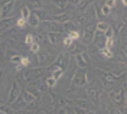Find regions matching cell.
Returning a JSON list of instances; mask_svg holds the SVG:
<instances>
[{"label": "cell", "instance_id": "cell-3", "mask_svg": "<svg viewBox=\"0 0 127 114\" xmlns=\"http://www.w3.org/2000/svg\"><path fill=\"white\" fill-rule=\"evenodd\" d=\"M46 72V68L45 66H36V68H31V69H25L22 71V78L25 82L29 81H35V80H40Z\"/></svg>", "mask_w": 127, "mask_h": 114}, {"label": "cell", "instance_id": "cell-44", "mask_svg": "<svg viewBox=\"0 0 127 114\" xmlns=\"http://www.w3.org/2000/svg\"><path fill=\"white\" fill-rule=\"evenodd\" d=\"M82 1H84V0H69V3H72V4H74V6H77V7H78Z\"/></svg>", "mask_w": 127, "mask_h": 114}, {"label": "cell", "instance_id": "cell-16", "mask_svg": "<svg viewBox=\"0 0 127 114\" xmlns=\"http://www.w3.org/2000/svg\"><path fill=\"white\" fill-rule=\"evenodd\" d=\"M25 90L29 91L32 95H33V98H38V100H40V97H42V92L39 91V88H38L35 84H32V81L26 82V87H25Z\"/></svg>", "mask_w": 127, "mask_h": 114}, {"label": "cell", "instance_id": "cell-10", "mask_svg": "<svg viewBox=\"0 0 127 114\" xmlns=\"http://www.w3.org/2000/svg\"><path fill=\"white\" fill-rule=\"evenodd\" d=\"M19 94H20V85H19V82L16 81V80H13V82H12V88H10V91H9V97H7L9 104H12L16 98H17Z\"/></svg>", "mask_w": 127, "mask_h": 114}, {"label": "cell", "instance_id": "cell-49", "mask_svg": "<svg viewBox=\"0 0 127 114\" xmlns=\"http://www.w3.org/2000/svg\"><path fill=\"white\" fill-rule=\"evenodd\" d=\"M0 103H1V101H0Z\"/></svg>", "mask_w": 127, "mask_h": 114}, {"label": "cell", "instance_id": "cell-45", "mask_svg": "<svg viewBox=\"0 0 127 114\" xmlns=\"http://www.w3.org/2000/svg\"><path fill=\"white\" fill-rule=\"evenodd\" d=\"M9 1H16V0H0V6H3L4 3H9Z\"/></svg>", "mask_w": 127, "mask_h": 114}, {"label": "cell", "instance_id": "cell-1", "mask_svg": "<svg viewBox=\"0 0 127 114\" xmlns=\"http://www.w3.org/2000/svg\"><path fill=\"white\" fill-rule=\"evenodd\" d=\"M87 84H88V71L85 69V68L78 66V68H77V71H75L74 75H72L71 87H69V90H68V94L72 92V91H75V90H78V88L85 87Z\"/></svg>", "mask_w": 127, "mask_h": 114}, {"label": "cell", "instance_id": "cell-46", "mask_svg": "<svg viewBox=\"0 0 127 114\" xmlns=\"http://www.w3.org/2000/svg\"><path fill=\"white\" fill-rule=\"evenodd\" d=\"M121 3H123V6H127V0H121Z\"/></svg>", "mask_w": 127, "mask_h": 114}, {"label": "cell", "instance_id": "cell-40", "mask_svg": "<svg viewBox=\"0 0 127 114\" xmlns=\"http://www.w3.org/2000/svg\"><path fill=\"white\" fill-rule=\"evenodd\" d=\"M20 65L23 66V68H28V66H31L32 65V62H31V58H28V57H22V61H20Z\"/></svg>", "mask_w": 127, "mask_h": 114}, {"label": "cell", "instance_id": "cell-11", "mask_svg": "<svg viewBox=\"0 0 127 114\" xmlns=\"http://www.w3.org/2000/svg\"><path fill=\"white\" fill-rule=\"evenodd\" d=\"M15 3L16 1H9V3H4L3 6H0V19H3V17H10L13 9H15Z\"/></svg>", "mask_w": 127, "mask_h": 114}, {"label": "cell", "instance_id": "cell-48", "mask_svg": "<svg viewBox=\"0 0 127 114\" xmlns=\"http://www.w3.org/2000/svg\"><path fill=\"white\" fill-rule=\"evenodd\" d=\"M0 41H1V33H0Z\"/></svg>", "mask_w": 127, "mask_h": 114}, {"label": "cell", "instance_id": "cell-6", "mask_svg": "<svg viewBox=\"0 0 127 114\" xmlns=\"http://www.w3.org/2000/svg\"><path fill=\"white\" fill-rule=\"evenodd\" d=\"M94 30H95V25L94 23H87V26L82 29V33H81V42L85 43V45H90L91 41H93V36H94Z\"/></svg>", "mask_w": 127, "mask_h": 114}, {"label": "cell", "instance_id": "cell-17", "mask_svg": "<svg viewBox=\"0 0 127 114\" xmlns=\"http://www.w3.org/2000/svg\"><path fill=\"white\" fill-rule=\"evenodd\" d=\"M26 25H29L31 28H33V29H36V28L40 25V19L38 17V15H36L35 12H32L31 15H29V17L26 19Z\"/></svg>", "mask_w": 127, "mask_h": 114}, {"label": "cell", "instance_id": "cell-5", "mask_svg": "<svg viewBox=\"0 0 127 114\" xmlns=\"http://www.w3.org/2000/svg\"><path fill=\"white\" fill-rule=\"evenodd\" d=\"M85 94H87L88 101L94 107H98L101 104V94H100V91L97 90L95 87H88L87 91H85Z\"/></svg>", "mask_w": 127, "mask_h": 114}, {"label": "cell", "instance_id": "cell-8", "mask_svg": "<svg viewBox=\"0 0 127 114\" xmlns=\"http://www.w3.org/2000/svg\"><path fill=\"white\" fill-rule=\"evenodd\" d=\"M85 51H87V45H85V43L78 42V41H74L71 46L66 48V54H69V55H75V54L85 52Z\"/></svg>", "mask_w": 127, "mask_h": 114}, {"label": "cell", "instance_id": "cell-42", "mask_svg": "<svg viewBox=\"0 0 127 114\" xmlns=\"http://www.w3.org/2000/svg\"><path fill=\"white\" fill-rule=\"evenodd\" d=\"M72 42H74V39H72L71 36H68V35H66V36L64 38V46H65V48L71 46V45H72Z\"/></svg>", "mask_w": 127, "mask_h": 114}, {"label": "cell", "instance_id": "cell-15", "mask_svg": "<svg viewBox=\"0 0 127 114\" xmlns=\"http://www.w3.org/2000/svg\"><path fill=\"white\" fill-rule=\"evenodd\" d=\"M15 19L13 16L12 17H3V19H0V33L1 32H6L9 29H12V26L15 25Z\"/></svg>", "mask_w": 127, "mask_h": 114}, {"label": "cell", "instance_id": "cell-34", "mask_svg": "<svg viewBox=\"0 0 127 114\" xmlns=\"http://www.w3.org/2000/svg\"><path fill=\"white\" fill-rule=\"evenodd\" d=\"M20 13H22L20 16H23L25 19H28V17H29V15L32 13V10H31L29 7H28L26 4H23V6H22V9H20Z\"/></svg>", "mask_w": 127, "mask_h": 114}, {"label": "cell", "instance_id": "cell-4", "mask_svg": "<svg viewBox=\"0 0 127 114\" xmlns=\"http://www.w3.org/2000/svg\"><path fill=\"white\" fill-rule=\"evenodd\" d=\"M68 62H69V55H68L66 52L59 54L58 57H55L54 62H52L49 66H46V71L49 72V71H52L54 68H62V69H65V68L68 66Z\"/></svg>", "mask_w": 127, "mask_h": 114}, {"label": "cell", "instance_id": "cell-21", "mask_svg": "<svg viewBox=\"0 0 127 114\" xmlns=\"http://www.w3.org/2000/svg\"><path fill=\"white\" fill-rule=\"evenodd\" d=\"M26 6L31 9V10H36V9H42V3L40 0H25Z\"/></svg>", "mask_w": 127, "mask_h": 114}, {"label": "cell", "instance_id": "cell-23", "mask_svg": "<svg viewBox=\"0 0 127 114\" xmlns=\"http://www.w3.org/2000/svg\"><path fill=\"white\" fill-rule=\"evenodd\" d=\"M62 29L65 33H68V32H71V30H74V29H77V25L74 23V22H71V19H69V20H66V22L62 23Z\"/></svg>", "mask_w": 127, "mask_h": 114}, {"label": "cell", "instance_id": "cell-20", "mask_svg": "<svg viewBox=\"0 0 127 114\" xmlns=\"http://www.w3.org/2000/svg\"><path fill=\"white\" fill-rule=\"evenodd\" d=\"M100 71H101V69H100ZM100 74H101V80H104V81L110 82V84H116V82H117V78H116L110 71H108V72H103V71H101Z\"/></svg>", "mask_w": 127, "mask_h": 114}, {"label": "cell", "instance_id": "cell-9", "mask_svg": "<svg viewBox=\"0 0 127 114\" xmlns=\"http://www.w3.org/2000/svg\"><path fill=\"white\" fill-rule=\"evenodd\" d=\"M45 26H46V30H48V32H58V33H64L62 23L56 22V20H54V19L45 20Z\"/></svg>", "mask_w": 127, "mask_h": 114}, {"label": "cell", "instance_id": "cell-28", "mask_svg": "<svg viewBox=\"0 0 127 114\" xmlns=\"http://www.w3.org/2000/svg\"><path fill=\"white\" fill-rule=\"evenodd\" d=\"M10 113H15L12 106H7V104H3L0 103V114H10Z\"/></svg>", "mask_w": 127, "mask_h": 114}, {"label": "cell", "instance_id": "cell-41", "mask_svg": "<svg viewBox=\"0 0 127 114\" xmlns=\"http://www.w3.org/2000/svg\"><path fill=\"white\" fill-rule=\"evenodd\" d=\"M111 10H113V9L108 7L107 4H104V3H103V6H101V13H103L104 16H108V15L111 13Z\"/></svg>", "mask_w": 127, "mask_h": 114}, {"label": "cell", "instance_id": "cell-13", "mask_svg": "<svg viewBox=\"0 0 127 114\" xmlns=\"http://www.w3.org/2000/svg\"><path fill=\"white\" fill-rule=\"evenodd\" d=\"M93 17H95L94 15H90V13H87V12H82L81 15H78V16L75 17V22H74V23L77 25V26H85Z\"/></svg>", "mask_w": 127, "mask_h": 114}, {"label": "cell", "instance_id": "cell-31", "mask_svg": "<svg viewBox=\"0 0 127 114\" xmlns=\"http://www.w3.org/2000/svg\"><path fill=\"white\" fill-rule=\"evenodd\" d=\"M35 41H36V39H35V35H33V33H28V35L25 36L23 43L26 45V46H29V45H31V43H33Z\"/></svg>", "mask_w": 127, "mask_h": 114}, {"label": "cell", "instance_id": "cell-36", "mask_svg": "<svg viewBox=\"0 0 127 114\" xmlns=\"http://www.w3.org/2000/svg\"><path fill=\"white\" fill-rule=\"evenodd\" d=\"M15 25L17 26V28H20V29H22V28H25V26H26V19H25L23 16L17 17V19H16V22H15Z\"/></svg>", "mask_w": 127, "mask_h": 114}, {"label": "cell", "instance_id": "cell-32", "mask_svg": "<svg viewBox=\"0 0 127 114\" xmlns=\"http://www.w3.org/2000/svg\"><path fill=\"white\" fill-rule=\"evenodd\" d=\"M29 49H31L32 54H38V52L40 51V45H39V42L35 41L33 43H31V45H29Z\"/></svg>", "mask_w": 127, "mask_h": 114}, {"label": "cell", "instance_id": "cell-38", "mask_svg": "<svg viewBox=\"0 0 127 114\" xmlns=\"http://www.w3.org/2000/svg\"><path fill=\"white\" fill-rule=\"evenodd\" d=\"M35 39H36V41L39 42H45L46 41V33L45 32H38V35H35Z\"/></svg>", "mask_w": 127, "mask_h": 114}, {"label": "cell", "instance_id": "cell-18", "mask_svg": "<svg viewBox=\"0 0 127 114\" xmlns=\"http://www.w3.org/2000/svg\"><path fill=\"white\" fill-rule=\"evenodd\" d=\"M40 107V100H38V98H35V100H32V101H29L28 104H26V107H25L23 111H29V113H33V111H38Z\"/></svg>", "mask_w": 127, "mask_h": 114}, {"label": "cell", "instance_id": "cell-35", "mask_svg": "<svg viewBox=\"0 0 127 114\" xmlns=\"http://www.w3.org/2000/svg\"><path fill=\"white\" fill-rule=\"evenodd\" d=\"M36 87L39 88V91H40V92H46V91L49 90V87L46 85V82H45V80H43V81H39L38 84H36Z\"/></svg>", "mask_w": 127, "mask_h": 114}, {"label": "cell", "instance_id": "cell-25", "mask_svg": "<svg viewBox=\"0 0 127 114\" xmlns=\"http://www.w3.org/2000/svg\"><path fill=\"white\" fill-rule=\"evenodd\" d=\"M32 12H35L38 17L40 19V22H45V20H49V16H48V13L43 10V9H36V10H32Z\"/></svg>", "mask_w": 127, "mask_h": 114}, {"label": "cell", "instance_id": "cell-14", "mask_svg": "<svg viewBox=\"0 0 127 114\" xmlns=\"http://www.w3.org/2000/svg\"><path fill=\"white\" fill-rule=\"evenodd\" d=\"M74 58H75V62H77V65L78 66H81V68H87L88 66V55H87V52L75 54Z\"/></svg>", "mask_w": 127, "mask_h": 114}, {"label": "cell", "instance_id": "cell-19", "mask_svg": "<svg viewBox=\"0 0 127 114\" xmlns=\"http://www.w3.org/2000/svg\"><path fill=\"white\" fill-rule=\"evenodd\" d=\"M61 35H62V33L48 32L46 33V39L49 41V43H52V45H58V43L61 42Z\"/></svg>", "mask_w": 127, "mask_h": 114}, {"label": "cell", "instance_id": "cell-26", "mask_svg": "<svg viewBox=\"0 0 127 114\" xmlns=\"http://www.w3.org/2000/svg\"><path fill=\"white\" fill-rule=\"evenodd\" d=\"M98 51H100L101 57H103V58H105V59H111V58L114 57V54H113V49L103 48V49H98Z\"/></svg>", "mask_w": 127, "mask_h": 114}, {"label": "cell", "instance_id": "cell-22", "mask_svg": "<svg viewBox=\"0 0 127 114\" xmlns=\"http://www.w3.org/2000/svg\"><path fill=\"white\" fill-rule=\"evenodd\" d=\"M51 19H54V20L59 22V23H64V22L71 19V15H68V13H58V15H54Z\"/></svg>", "mask_w": 127, "mask_h": 114}, {"label": "cell", "instance_id": "cell-7", "mask_svg": "<svg viewBox=\"0 0 127 114\" xmlns=\"http://www.w3.org/2000/svg\"><path fill=\"white\" fill-rule=\"evenodd\" d=\"M72 104H75V106L81 107V108H84L85 110V113H97V110H95V107L88 101V100H82V98H75V100H72Z\"/></svg>", "mask_w": 127, "mask_h": 114}, {"label": "cell", "instance_id": "cell-30", "mask_svg": "<svg viewBox=\"0 0 127 114\" xmlns=\"http://www.w3.org/2000/svg\"><path fill=\"white\" fill-rule=\"evenodd\" d=\"M104 36H105L107 39H108V38H114V36H116V30H114V28L108 25V28H107L105 32H104Z\"/></svg>", "mask_w": 127, "mask_h": 114}, {"label": "cell", "instance_id": "cell-2", "mask_svg": "<svg viewBox=\"0 0 127 114\" xmlns=\"http://www.w3.org/2000/svg\"><path fill=\"white\" fill-rule=\"evenodd\" d=\"M108 98L111 100L113 106L119 107V108H124L126 106V90L124 87H116L108 90Z\"/></svg>", "mask_w": 127, "mask_h": 114}, {"label": "cell", "instance_id": "cell-39", "mask_svg": "<svg viewBox=\"0 0 127 114\" xmlns=\"http://www.w3.org/2000/svg\"><path fill=\"white\" fill-rule=\"evenodd\" d=\"M9 61H10L12 64H20L22 57H20V55H17V54H15V55H12V57L9 58Z\"/></svg>", "mask_w": 127, "mask_h": 114}, {"label": "cell", "instance_id": "cell-43", "mask_svg": "<svg viewBox=\"0 0 127 114\" xmlns=\"http://www.w3.org/2000/svg\"><path fill=\"white\" fill-rule=\"evenodd\" d=\"M104 4H107L108 7L114 9L116 7V0H104Z\"/></svg>", "mask_w": 127, "mask_h": 114}, {"label": "cell", "instance_id": "cell-29", "mask_svg": "<svg viewBox=\"0 0 127 114\" xmlns=\"http://www.w3.org/2000/svg\"><path fill=\"white\" fill-rule=\"evenodd\" d=\"M20 95L23 97V100L26 101V103H29V101H32V100H35V98H33V95H32L28 90H25V88H23V90L20 88Z\"/></svg>", "mask_w": 127, "mask_h": 114}, {"label": "cell", "instance_id": "cell-12", "mask_svg": "<svg viewBox=\"0 0 127 114\" xmlns=\"http://www.w3.org/2000/svg\"><path fill=\"white\" fill-rule=\"evenodd\" d=\"M26 104H28V103H26V101L23 100V97L19 94V95H17V98H16L15 101L10 104V106H12V108H13V111H15V113H20V111H23V110H25Z\"/></svg>", "mask_w": 127, "mask_h": 114}, {"label": "cell", "instance_id": "cell-27", "mask_svg": "<svg viewBox=\"0 0 127 114\" xmlns=\"http://www.w3.org/2000/svg\"><path fill=\"white\" fill-rule=\"evenodd\" d=\"M68 3H69V0H52V4L58 9H65L68 6Z\"/></svg>", "mask_w": 127, "mask_h": 114}, {"label": "cell", "instance_id": "cell-37", "mask_svg": "<svg viewBox=\"0 0 127 114\" xmlns=\"http://www.w3.org/2000/svg\"><path fill=\"white\" fill-rule=\"evenodd\" d=\"M66 35H68V36H71L74 41H78L79 38H81V33H79L77 29H74V30H71V32H68Z\"/></svg>", "mask_w": 127, "mask_h": 114}, {"label": "cell", "instance_id": "cell-24", "mask_svg": "<svg viewBox=\"0 0 127 114\" xmlns=\"http://www.w3.org/2000/svg\"><path fill=\"white\" fill-rule=\"evenodd\" d=\"M107 28H108V23H107V22H104V20H103V22L100 20V22H97V23H95V32L104 33Z\"/></svg>", "mask_w": 127, "mask_h": 114}, {"label": "cell", "instance_id": "cell-33", "mask_svg": "<svg viewBox=\"0 0 127 114\" xmlns=\"http://www.w3.org/2000/svg\"><path fill=\"white\" fill-rule=\"evenodd\" d=\"M45 82H46V85L49 87V90H51V88H54V87L56 85V82H58V80H55V78H54V77L51 75V77H48L46 80H45Z\"/></svg>", "mask_w": 127, "mask_h": 114}, {"label": "cell", "instance_id": "cell-47", "mask_svg": "<svg viewBox=\"0 0 127 114\" xmlns=\"http://www.w3.org/2000/svg\"><path fill=\"white\" fill-rule=\"evenodd\" d=\"M1 75H3V69H0V77H1Z\"/></svg>", "mask_w": 127, "mask_h": 114}]
</instances>
